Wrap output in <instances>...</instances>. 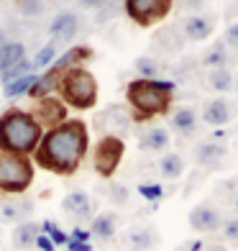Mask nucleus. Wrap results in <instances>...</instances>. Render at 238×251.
<instances>
[{"label": "nucleus", "mask_w": 238, "mask_h": 251, "mask_svg": "<svg viewBox=\"0 0 238 251\" xmlns=\"http://www.w3.org/2000/svg\"><path fill=\"white\" fill-rule=\"evenodd\" d=\"M141 149H149V151H162L169 146V133L164 128H149V131H143L141 133Z\"/></svg>", "instance_id": "obj_18"}, {"label": "nucleus", "mask_w": 238, "mask_h": 251, "mask_svg": "<svg viewBox=\"0 0 238 251\" xmlns=\"http://www.w3.org/2000/svg\"><path fill=\"white\" fill-rule=\"evenodd\" d=\"M24 44H3L0 47V72H8L10 67H16L24 59Z\"/></svg>", "instance_id": "obj_21"}, {"label": "nucleus", "mask_w": 238, "mask_h": 251, "mask_svg": "<svg viewBox=\"0 0 238 251\" xmlns=\"http://www.w3.org/2000/svg\"><path fill=\"white\" fill-rule=\"evenodd\" d=\"M116 228H118V215L116 213H100L95 215V221H93V233L97 238H103V241H108V238L116 236Z\"/></svg>", "instance_id": "obj_17"}, {"label": "nucleus", "mask_w": 238, "mask_h": 251, "mask_svg": "<svg viewBox=\"0 0 238 251\" xmlns=\"http://www.w3.org/2000/svg\"><path fill=\"white\" fill-rule=\"evenodd\" d=\"M85 149H87V131L79 121H74L47 133V139L39 146L36 162L56 175H70L79 164Z\"/></svg>", "instance_id": "obj_1"}, {"label": "nucleus", "mask_w": 238, "mask_h": 251, "mask_svg": "<svg viewBox=\"0 0 238 251\" xmlns=\"http://www.w3.org/2000/svg\"><path fill=\"white\" fill-rule=\"evenodd\" d=\"M72 236H74L72 241H79V244H90V233H87V231H82V228H77V231H74Z\"/></svg>", "instance_id": "obj_38"}, {"label": "nucleus", "mask_w": 238, "mask_h": 251, "mask_svg": "<svg viewBox=\"0 0 238 251\" xmlns=\"http://www.w3.org/2000/svg\"><path fill=\"white\" fill-rule=\"evenodd\" d=\"M225 59H228V51H225V47L223 44H213V47L205 51V56H202V64H208V67H223L225 64Z\"/></svg>", "instance_id": "obj_27"}, {"label": "nucleus", "mask_w": 238, "mask_h": 251, "mask_svg": "<svg viewBox=\"0 0 238 251\" xmlns=\"http://www.w3.org/2000/svg\"><path fill=\"white\" fill-rule=\"evenodd\" d=\"M33 179V169L28 159L18 154L0 151V190L5 192H24Z\"/></svg>", "instance_id": "obj_3"}, {"label": "nucleus", "mask_w": 238, "mask_h": 251, "mask_svg": "<svg viewBox=\"0 0 238 251\" xmlns=\"http://www.w3.org/2000/svg\"><path fill=\"white\" fill-rule=\"evenodd\" d=\"M225 41H228L231 47H238V24H233L228 31H225Z\"/></svg>", "instance_id": "obj_36"}, {"label": "nucleus", "mask_w": 238, "mask_h": 251, "mask_svg": "<svg viewBox=\"0 0 238 251\" xmlns=\"http://www.w3.org/2000/svg\"><path fill=\"white\" fill-rule=\"evenodd\" d=\"M28 62H24V59H21L16 67H10V70L8 72H3V79H5V82H10V79H13V77H24V72H28Z\"/></svg>", "instance_id": "obj_33"}, {"label": "nucleus", "mask_w": 238, "mask_h": 251, "mask_svg": "<svg viewBox=\"0 0 238 251\" xmlns=\"http://www.w3.org/2000/svg\"><path fill=\"white\" fill-rule=\"evenodd\" d=\"M85 5H90V8H97V5H105L108 0H82Z\"/></svg>", "instance_id": "obj_40"}, {"label": "nucleus", "mask_w": 238, "mask_h": 251, "mask_svg": "<svg viewBox=\"0 0 238 251\" xmlns=\"http://www.w3.org/2000/svg\"><path fill=\"white\" fill-rule=\"evenodd\" d=\"M36 244L41 246V251H54V244L49 241L47 236H39V238H36Z\"/></svg>", "instance_id": "obj_39"}, {"label": "nucleus", "mask_w": 238, "mask_h": 251, "mask_svg": "<svg viewBox=\"0 0 238 251\" xmlns=\"http://www.w3.org/2000/svg\"><path fill=\"white\" fill-rule=\"evenodd\" d=\"M128 187L126 185H120V182H110L108 185V200L113 205H126L128 202Z\"/></svg>", "instance_id": "obj_28"}, {"label": "nucleus", "mask_w": 238, "mask_h": 251, "mask_svg": "<svg viewBox=\"0 0 238 251\" xmlns=\"http://www.w3.org/2000/svg\"><path fill=\"white\" fill-rule=\"evenodd\" d=\"M120 156H123L120 139H116V136H105V139L97 144V149H95V169L103 177H110L113 172H116Z\"/></svg>", "instance_id": "obj_6"}, {"label": "nucleus", "mask_w": 238, "mask_h": 251, "mask_svg": "<svg viewBox=\"0 0 238 251\" xmlns=\"http://www.w3.org/2000/svg\"><path fill=\"white\" fill-rule=\"evenodd\" d=\"M156 44H164L167 49H169V47H172V49H179V47H182V39H177V33H174V31L164 28V31H159V33H156Z\"/></svg>", "instance_id": "obj_30"}, {"label": "nucleus", "mask_w": 238, "mask_h": 251, "mask_svg": "<svg viewBox=\"0 0 238 251\" xmlns=\"http://www.w3.org/2000/svg\"><path fill=\"white\" fill-rule=\"evenodd\" d=\"M62 208H64V213H70L72 218L82 221V218H87V215L93 213V200H90L87 192L74 190V192H70V195L62 200Z\"/></svg>", "instance_id": "obj_13"}, {"label": "nucleus", "mask_w": 238, "mask_h": 251, "mask_svg": "<svg viewBox=\"0 0 238 251\" xmlns=\"http://www.w3.org/2000/svg\"><path fill=\"white\" fill-rule=\"evenodd\" d=\"M3 44H5V36H3V31H0V47H3Z\"/></svg>", "instance_id": "obj_41"}, {"label": "nucleus", "mask_w": 238, "mask_h": 251, "mask_svg": "<svg viewBox=\"0 0 238 251\" xmlns=\"http://www.w3.org/2000/svg\"><path fill=\"white\" fill-rule=\"evenodd\" d=\"M77 28H79V21H77L74 13H62V16H56V18L51 21V26H49L51 36H54V39H59V41H70V39H74Z\"/></svg>", "instance_id": "obj_16"}, {"label": "nucleus", "mask_w": 238, "mask_h": 251, "mask_svg": "<svg viewBox=\"0 0 238 251\" xmlns=\"http://www.w3.org/2000/svg\"><path fill=\"white\" fill-rule=\"evenodd\" d=\"M95 126H97V128L103 131V133H120V131H128L131 116L126 113V108L110 105V108H105L103 113H97Z\"/></svg>", "instance_id": "obj_9"}, {"label": "nucleus", "mask_w": 238, "mask_h": 251, "mask_svg": "<svg viewBox=\"0 0 238 251\" xmlns=\"http://www.w3.org/2000/svg\"><path fill=\"white\" fill-rule=\"evenodd\" d=\"M213 31V21L208 16H187L182 21V33L190 39V41H202L208 39Z\"/></svg>", "instance_id": "obj_15"}, {"label": "nucleus", "mask_w": 238, "mask_h": 251, "mask_svg": "<svg viewBox=\"0 0 238 251\" xmlns=\"http://www.w3.org/2000/svg\"><path fill=\"white\" fill-rule=\"evenodd\" d=\"M159 172H162V177L167 179H177L179 175L185 172V162H182V156L179 154H164L162 159H159Z\"/></svg>", "instance_id": "obj_20"}, {"label": "nucleus", "mask_w": 238, "mask_h": 251, "mask_svg": "<svg viewBox=\"0 0 238 251\" xmlns=\"http://www.w3.org/2000/svg\"><path fill=\"white\" fill-rule=\"evenodd\" d=\"M233 116H236V108L231 105L228 100H223V98L210 100L205 105V110H202V118H205V123H210V126H223V123H228Z\"/></svg>", "instance_id": "obj_14"}, {"label": "nucleus", "mask_w": 238, "mask_h": 251, "mask_svg": "<svg viewBox=\"0 0 238 251\" xmlns=\"http://www.w3.org/2000/svg\"><path fill=\"white\" fill-rule=\"evenodd\" d=\"M39 123L21 110H10L0 118V149L5 154H26L39 144Z\"/></svg>", "instance_id": "obj_2"}, {"label": "nucleus", "mask_w": 238, "mask_h": 251, "mask_svg": "<svg viewBox=\"0 0 238 251\" xmlns=\"http://www.w3.org/2000/svg\"><path fill=\"white\" fill-rule=\"evenodd\" d=\"M169 85H156V82H131L128 95L131 102L146 116H156L169 108Z\"/></svg>", "instance_id": "obj_4"}, {"label": "nucleus", "mask_w": 238, "mask_h": 251, "mask_svg": "<svg viewBox=\"0 0 238 251\" xmlns=\"http://www.w3.org/2000/svg\"><path fill=\"white\" fill-rule=\"evenodd\" d=\"M33 85H36V77H33V75H24V77H18L16 82H8L5 85V95L8 98H18V95L28 93Z\"/></svg>", "instance_id": "obj_25"}, {"label": "nucleus", "mask_w": 238, "mask_h": 251, "mask_svg": "<svg viewBox=\"0 0 238 251\" xmlns=\"http://www.w3.org/2000/svg\"><path fill=\"white\" fill-rule=\"evenodd\" d=\"M195 162L205 169H220L225 162V146L218 141H205L195 149Z\"/></svg>", "instance_id": "obj_12"}, {"label": "nucleus", "mask_w": 238, "mask_h": 251, "mask_svg": "<svg viewBox=\"0 0 238 251\" xmlns=\"http://www.w3.org/2000/svg\"><path fill=\"white\" fill-rule=\"evenodd\" d=\"M64 90V98L77 108H87L95 102V93H97V85H95V77L85 72V70H72L70 75L64 77L62 82Z\"/></svg>", "instance_id": "obj_5"}, {"label": "nucleus", "mask_w": 238, "mask_h": 251, "mask_svg": "<svg viewBox=\"0 0 238 251\" xmlns=\"http://www.w3.org/2000/svg\"><path fill=\"white\" fill-rule=\"evenodd\" d=\"M136 70H139L143 77H154L159 72V62L154 59V56H141V59L136 62Z\"/></svg>", "instance_id": "obj_29"}, {"label": "nucleus", "mask_w": 238, "mask_h": 251, "mask_svg": "<svg viewBox=\"0 0 238 251\" xmlns=\"http://www.w3.org/2000/svg\"><path fill=\"white\" fill-rule=\"evenodd\" d=\"M47 8H49L47 0H18V10L26 18H39L47 13Z\"/></svg>", "instance_id": "obj_24"}, {"label": "nucleus", "mask_w": 238, "mask_h": 251, "mask_svg": "<svg viewBox=\"0 0 238 251\" xmlns=\"http://www.w3.org/2000/svg\"><path fill=\"white\" fill-rule=\"evenodd\" d=\"M139 192H141V195H143L146 200H159V198L164 195V190L159 187V185H141V187H139Z\"/></svg>", "instance_id": "obj_34"}, {"label": "nucleus", "mask_w": 238, "mask_h": 251, "mask_svg": "<svg viewBox=\"0 0 238 251\" xmlns=\"http://www.w3.org/2000/svg\"><path fill=\"white\" fill-rule=\"evenodd\" d=\"M36 238H39V226L31 223V221H26V223H21V226L16 228L13 244H16L18 249H31L33 244H36Z\"/></svg>", "instance_id": "obj_22"}, {"label": "nucleus", "mask_w": 238, "mask_h": 251, "mask_svg": "<svg viewBox=\"0 0 238 251\" xmlns=\"http://www.w3.org/2000/svg\"><path fill=\"white\" fill-rule=\"evenodd\" d=\"M54 47H44L41 51H39V56H36V62H33V64H36V67H44V64H49L51 59H54Z\"/></svg>", "instance_id": "obj_35"}, {"label": "nucleus", "mask_w": 238, "mask_h": 251, "mask_svg": "<svg viewBox=\"0 0 238 251\" xmlns=\"http://www.w3.org/2000/svg\"><path fill=\"white\" fill-rule=\"evenodd\" d=\"M33 213V202L26 198H5L0 200V221L5 223H16V221H24Z\"/></svg>", "instance_id": "obj_11"}, {"label": "nucleus", "mask_w": 238, "mask_h": 251, "mask_svg": "<svg viewBox=\"0 0 238 251\" xmlns=\"http://www.w3.org/2000/svg\"><path fill=\"white\" fill-rule=\"evenodd\" d=\"M223 236L228 238L231 244H238V218L225 221V226H223Z\"/></svg>", "instance_id": "obj_32"}, {"label": "nucleus", "mask_w": 238, "mask_h": 251, "mask_svg": "<svg viewBox=\"0 0 238 251\" xmlns=\"http://www.w3.org/2000/svg\"><path fill=\"white\" fill-rule=\"evenodd\" d=\"M159 244V233L151 226H131L126 233L118 238V246L126 251H149Z\"/></svg>", "instance_id": "obj_7"}, {"label": "nucleus", "mask_w": 238, "mask_h": 251, "mask_svg": "<svg viewBox=\"0 0 238 251\" xmlns=\"http://www.w3.org/2000/svg\"><path fill=\"white\" fill-rule=\"evenodd\" d=\"M41 228H44V233H49V236H51V238H49L51 244H67V236L59 231V228H56V223L47 221V223H44Z\"/></svg>", "instance_id": "obj_31"}, {"label": "nucleus", "mask_w": 238, "mask_h": 251, "mask_svg": "<svg viewBox=\"0 0 238 251\" xmlns=\"http://www.w3.org/2000/svg\"><path fill=\"white\" fill-rule=\"evenodd\" d=\"M195 126H197V113L192 108H179L174 116H172V128L179 131V133H195Z\"/></svg>", "instance_id": "obj_19"}, {"label": "nucleus", "mask_w": 238, "mask_h": 251, "mask_svg": "<svg viewBox=\"0 0 238 251\" xmlns=\"http://www.w3.org/2000/svg\"><path fill=\"white\" fill-rule=\"evenodd\" d=\"M208 82L218 90V93H225V90H231V85H233V75L228 70H223V67H218V70H213L208 75Z\"/></svg>", "instance_id": "obj_26"}, {"label": "nucleus", "mask_w": 238, "mask_h": 251, "mask_svg": "<svg viewBox=\"0 0 238 251\" xmlns=\"http://www.w3.org/2000/svg\"><path fill=\"white\" fill-rule=\"evenodd\" d=\"M190 226L195 228V231H200V233L215 231V228L220 226V210L215 208V205L202 202V205H197V208L190 213Z\"/></svg>", "instance_id": "obj_10"}, {"label": "nucleus", "mask_w": 238, "mask_h": 251, "mask_svg": "<svg viewBox=\"0 0 238 251\" xmlns=\"http://www.w3.org/2000/svg\"><path fill=\"white\" fill-rule=\"evenodd\" d=\"M169 0H128V13L139 24H154L156 18L167 16Z\"/></svg>", "instance_id": "obj_8"}, {"label": "nucleus", "mask_w": 238, "mask_h": 251, "mask_svg": "<svg viewBox=\"0 0 238 251\" xmlns=\"http://www.w3.org/2000/svg\"><path fill=\"white\" fill-rule=\"evenodd\" d=\"M64 116H67V110L59 105V102H54V100H47V102L39 108V118L47 123V126H54V123L64 121Z\"/></svg>", "instance_id": "obj_23"}, {"label": "nucleus", "mask_w": 238, "mask_h": 251, "mask_svg": "<svg viewBox=\"0 0 238 251\" xmlns=\"http://www.w3.org/2000/svg\"><path fill=\"white\" fill-rule=\"evenodd\" d=\"M67 249L70 251H93L90 244H79V241H72V238H67Z\"/></svg>", "instance_id": "obj_37"}]
</instances>
